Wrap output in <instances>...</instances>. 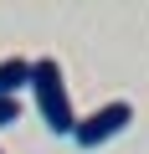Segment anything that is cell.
Returning <instances> with one entry per match:
<instances>
[{"mask_svg": "<svg viewBox=\"0 0 149 154\" xmlns=\"http://www.w3.org/2000/svg\"><path fill=\"white\" fill-rule=\"evenodd\" d=\"M31 98H36V113L51 134H72L77 128V108H72V93H67V72L57 57H36L31 62Z\"/></svg>", "mask_w": 149, "mask_h": 154, "instance_id": "1", "label": "cell"}, {"mask_svg": "<svg viewBox=\"0 0 149 154\" xmlns=\"http://www.w3.org/2000/svg\"><path fill=\"white\" fill-rule=\"evenodd\" d=\"M129 123H134V103H129V98H113V103L93 108L88 118H77V128H72V139H77L82 149H98V144H108L113 134H123Z\"/></svg>", "mask_w": 149, "mask_h": 154, "instance_id": "2", "label": "cell"}, {"mask_svg": "<svg viewBox=\"0 0 149 154\" xmlns=\"http://www.w3.org/2000/svg\"><path fill=\"white\" fill-rule=\"evenodd\" d=\"M21 88H31V57H5L0 62V98H21Z\"/></svg>", "mask_w": 149, "mask_h": 154, "instance_id": "3", "label": "cell"}, {"mask_svg": "<svg viewBox=\"0 0 149 154\" xmlns=\"http://www.w3.org/2000/svg\"><path fill=\"white\" fill-rule=\"evenodd\" d=\"M21 118V98H0V128H11Z\"/></svg>", "mask_w": 149, "mask_h": 154, "instance_id": "4", "label": "cell"}, {"mask_svg": "<svg viewBox=\"0 0 149 154\" xmlns=\"http://www.w3.org/2000/svg\"><path fill=\"white\" fill-rule=\"evenodd\" d=\"M0 154H5V149H0Z\"/></svg>", "mask_w": 149, "mask_h": 154, "instance_id": "5", "label": "cell"}]
</instances>
